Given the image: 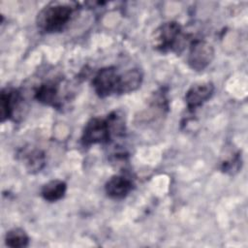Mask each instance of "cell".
<instances>
[{"mask_svg":"<svg viewBox=\"0 0 248 248\" xmlns=\"http://www.w3.org/2000/svg\"><path fill=\"white\" fill-rule=\"evenodd\" d=\"M78 4L74 1H51L40 10L36 16L39 30L45 33L63 31L74 18Z\"/></svg>","mask_w":248,"mask_h":248,"instance_id":"cell-1","label":"cell"},{"mask_svg":"<svg viewBox=\"0 0 248 248\" xmlns=\"http://www.w3.org/2000/svg\"><path fill=\"white\" fill-rule=\"evenodd\" d=\"M186 41L182 28L176 21H168L158 26L151 35V45L157 51L180 52Z\"/></svg>","mask_w":248,"mask_h":248,"instance_id":"cell-2","label":"cell"},{"mask_svg":"<svg viewBox=\"0 0 248 248\" xmlns=\"http://www.w3.org/2000/svg\"><path fill=\"white\" fill-rule=\"evenodd\" d=\"M213 46L202 40H194L190 44L187 62L189 67L197 72L204 70L214 59Z\"/></svg>","mask_w":248,"mask_h":248,"instance_id":"cell-3","label":"cell"},{"mask_svg":"<svg viewBox=\"0 0 248 248\" xmlns=\"http://www.w3.org/2000/svg\"><path fill=\"white\" fill-rule=\"evenodd\" d=\"M111 134L108 119L100 117H92L85 124L82 135L81 143L84 146H90L96 143L108 142Z\"/></svg>","mask_w":248,"mask_h":248,"instance_id":"cell-4","label":"cell"},{"mask_svg":"<svg viewBox=\"0 0 248 248\" xmlns=\"http://www.w3.org/2000/svg\"><path fill=\"white\" fill-rule=\"evenodd\" d=\"M119 74L115 67H105L100 69L92 79L95 93L100 98H106L111 94H116Z\"/></svg>","mask_w":248,"mask_h":248,"instance_id":"cell-5","label":"cell"},{"mask_svg":"<svg viewBox=\"0 0 248 248\" xmlns=\"http://www.w3.org/2000/svg\"><path fill=\"white\" fill-rule=\"evenodd\" d=\"M23 105V98L16 89L3 88L0 96V118L4 122L7 119L14 118L16 112L20 110Z\"/></svg>","mask_w":248,"mask_h":248,"instance_id":"cell-6","label":"cell"},{"mask_svg":"<svg viewBox=\"0 0 248 248\" xmlns=\"http://www.w3.org/2000/svg\"><path fill=\"white\" fill-rule=\"evenodd\" d=\"M214 93V85L210 81L193 84L185 94V102L190 111H194L207 102Z\"/></svg>","mask_w":248,"mask_h":248,"instance_id":"cell-7","label":"cell"},{"mask_svg":"<svg viewBox=\"0 0 248 248\" xmlns=\"http://www.w3.org/2000/svg\"><path fill=\"white\" fill-rule=\"evenodd\" d=\"M132 180L124 175L111 176L105 185L106 194L113 200H122L126 198L133 190Z\"/></svg>","mask_w":248,"mask_h":248,"instance_id":"cell-8","label":"cell"},{"mask_svg":"<svg viewBox=\"0 0 248 248\" xmlns=\"http://www.w3.org/2000/svg\"><path fill=\"white\" fill-rule=\"evenodd\" d=\"M143 79L142 72L140 69L134 68L119 75L116 94H127L136 91L141 85Z\"/></svg>","mask_w":248,"mask_h":248,"instance_id":"cell-9","label":"cell"},{"mask_svg":"<svg viewBox=\"0 0 248 248\" xmlns=\"http://www.w3.org/2000/svg\"><path fill=\"white\" fill-rule=\"evenodd\" d=\"M35 99L44 105L58 107V84L51 80L42 83L35 91Z\"/></svg>","mask_w":248,"mask_h":248,"instance_id":"cell-10","label":"cell"},{"mask_svg":"<svg viewBox=\"0 0 248 248\" xmlns=\"http://www.w3.org/2000/svg\"><path fill=\"white\" fill-rule=\"evenodd\" d=\"M67 191V184L60 179H52L43 185L41 196L49 202H54L61 200Z\"/></svg>","mask_w":248,"mask_h":248,"instance_id":"cell-11","label":"cell"},{"mask_svg":"<svg viewBox=\"0 0 248 248\" xmlns=\"http://www.w3.org/2000/svg\"><path fill=\"white\" fill-rule=\"evenodd\" d=\"M23 162L26 170L31 172L35 173L40 171L46 164V158L43 151L39 149L30 150L23 155Z\"/></svg>","mask_w":248,"mask_h":248,"instance_id":"cell-12","label":"cell"},{"mask_svg":"<svg viewBox=\"0 0 248 248\" xmlns=\"http://www.w3.org/2000/svg\"><path fill=\"white\" fill-rule=\"evenodd\" d=\"M6 245L13 248H23L29 244V236L21 228H14L7 232L5 236Z\"/></svg>","mask_w":248,"mask_h":248,"instance_id":"cell-13","label":"cell"}]
</instances>
